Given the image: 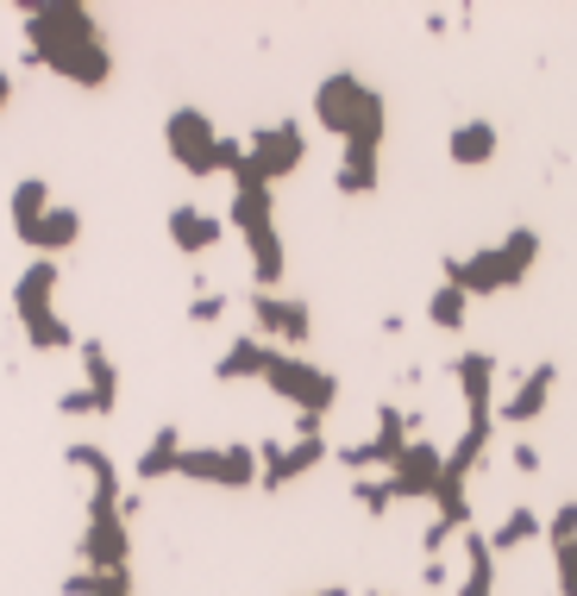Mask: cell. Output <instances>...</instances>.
Instances as JSON below:
<instances>
[{"mask_svg":"<svg viewBox=\"0 0 577 596\" xmlns=\"http://www.w3.org/2000/svg\"><path fill=\"white\" fill-rule=\"evenodd\" d=\"M433 314H440V321H458V314H465V301H458V296H440V308H433Z\"/></svg>","mask_w":577,"mask_h":596,"instance_id":"cell-4","label":"cell"},{"mask_svg":"<svg viewBox=\"0 0 577 596\" xmlns=\"http://www.w3.org/2000/svg\"><path fill=\"white\" fill-rule=\"evenodd\" d=\"M546 383H552V371L533 377V383H527V396H515V415H533V408H540V396H546Z\"/></svg>","mask_w":577,"mask_h":596,"instance_id":"cell-2","label":"cell"},{"mask_svg":"<svg viewBox=\"0 0 577 596\" xmlns=\"http://www.w3.org/2000/svg\"><path fill=\"white\" fill-rule=\"evenodd\" d=\"M490 151H496V132H490L483 120H471V126L452 132V157H458V164H483Z\"/></svg>","mask_w":577,"mask_h":596,"instance_id":"cell-1","label":"cell"},{"mask_svg":"<svg viewBox=\"0 0 577 596\" xmlns=\"http://www.w3.org/2000/svg\"><path fill=\"white\" fill-rule=\"evenodd\" d=\"M558 572H565V596H577V547L558 540Z\"/></svg>","mask_w":577,"mask_h":596,"instance_id":"cell-3","label":"cell"}]
</instances>
